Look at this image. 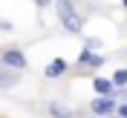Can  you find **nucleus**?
Masks as SVG:
<instances>
[{"instance_id": "6e6552de", "label": "nucleus", "mask_w": 127, "mask_h": 118, "mask_svg": "<svg viewBox=\"0 0 127 118\" xmlns=\"http://www.w3.org/2000/svg\"><path fill=\"white\" fill-rule=\"evenodd\" d=\"M113 87H116V84H113V78L107 81V78H101V75H98V78H93L95 95H113Z\"/></svg>"}, {"instance_id": "7ed1b4c3", "label": "nucleus", "mask_w": 127, "mask_h": 118, "mask_svg": "<svg viewBox=\"0 0 127 118\" xmlns=\"http://www.w3.org/2000/svg\"><path fill=\"white\" fill-rule=\"evenodd\" d=\"M93 107V115H104V118H110L113 112H116V107L119 104L113 101V95H95V101L90 104Z\"/></svg>"}, {"instance_id": "9b49d317", "label": "nucleus", "mask_w": 127, "mask_h": 118, "mask_svg": "<svg viewBox=\"0 0 127 118\" xmlns=\"http://www.w3.org/2000/svg\"><path fill=\"white\" fill-rule=\"evenodd\" d=\"M35 3H38V6H49V3H52V0H35Z\"/></svg>"}, {"instance_id": "f257e3e1", "label": "nucleus", "mask_w": 127, "mask_h": 118, "mask_svg": "<svg viewBox=\"0 0 127 118\" xmlns=\"http://www.w3.org/2000/svg\"><path fill=\"white\" fill-rule=\"evenodd\" d=\"M55 12H58L64 29L69 32V35H78L81 32L84 23H81V17H78V12H75V3H72V0H55Z\"/></svg>"}, {"instance_id": "9d476101", "label": "nucleus", "mask_w": 127, "mask_h": 118, "mask_svg": "<svg viewBox=\"0 0 127 118\" xmlns=\"http://www.w3.org/2000/svg\"><path fill=\"white\" fill-rule=\"evenodd\" d=\"M116 112H119V115H124V118H127V101H121L119 107H116Z\"/></svg>"}, {"instance_id": "39448f33", "label": "nucleus", "mask_w": 127, "mask_h": 118, "mask_svg": "<svg viewBox=\"0 0 127 118\" xmlns=\"http://www.w3.org/2000/svg\"><path fill=\"white\" fill-rule=\"evenodd\" d=\"M0 58H3L9 66H15V69H26V55L20 52V49H3Z\"/></svg>"}, {"instance_id": "f8f14e48", "label": "nucleus", "mask_w": 127, "mask_h": 118, "mask_svg": "<svg viewBox=\"0 0 127 118\" xmlns=\"http://www.w3.org/2000/svg\"><path fill=\"white\" fill-rule=\"evenodd\" d=\"M121 6H124V9H127V0H121Z\"/></svg>"}, {"instance_id": "20e7f679", "label": "nucleus", "mask_w": 127, "mask_h": 118, "mask_svg": "<svg viewBox=\"0 0 127 118\" xmlns=\"http://www.w3.org/2000/svg\"><path fill=\"white\" fill-rule=\"evenodd\" d=\"M78 66H81V69H101V66H104V55H98L95 49L87 46L78 55Z\"/></svg>"}, {"instance_id": "1a4fd4ad", "label": "nucleus", "mask_w": 127, "mask_h": 118, "mask_svg": "<svg viewBox=\"0 0 127 118\" xmlns=\"http://www.w3.org/2000/svg\"><path fill=\"white\" fill-rule=\"evenodd\" d=\"M113 84H116L119 89H124L127 87V69H116L113 72Z\"/></svg>"}, {"instance_id": "423d86ee", "label": "nucleus", "mask_w": 127, "mask_h": 118, "mask_svg": "<svg viewBox=\"0 0 127 118\" xmlns=\"http://www.w3.org/2000/svg\"><path fill=\"white\" fill-rule=\"evenodd\" d=\"M66 66H69V63L64 61V58H55V61H49V63H46L43 75H46V78H61L64 72H66Z\"/></svg>"}, {"instance_id": "ddd939ff", "label": "nucleus", "mask_w": 127, "mask_h": 118, "mask_svg": "<svg viewBox=\"0 0 127 118\" xmlns=\"http://www.w3.org/2000/svg\"><path fill=\"white\" fill-rule=\"evenodd\" d=\"M93 118H104V115H93Z\"/></svg>"}, {"instance_id": "f03ea898", "label": "nucleus", "mask_w": 127, "mask_h": 118, "mask_svg": "<svg viewBox=\"0 0 127 118\" xmlns=\"http://www.w3.org/2000/svg\"><path fill=\"white\" fill-rule=\"evenodd\" d=\"M20 72L23 69H15V66H9L0 58V89H9V87H15V84H20Z\"/></svg>"}, {"instance_id": "0eeeda50", "label": "nucleus", "mask_w": 127, "mask_h": 118, "mask_svg": "<svg viewBox=\"0 0 127 118\" xmlns=\"http://www.w3.org/2000/svg\"><path fill=\"white\" fill-rule=\"evenodd\" d=\"M49 115H52V118H78L72 110H66V104H61V101L49 104Z\"/></svg>"}]
</instances>
